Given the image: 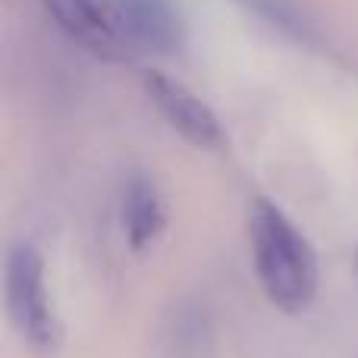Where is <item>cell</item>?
I'll return each mask as SVG.
<instances>
[{
  "instance_id": "5",
  "label": "cell",
  "mask_w": 358,
  "mask_h": 358,
  "mask_svg": "<svg viewBox=\"0 0 358 358\" xmlns=\"http://www.w3.org/2000/svg\"><path fill=\"white\" fill-rule=\"evenodd\" d=\"M117 10L136 50L170 54L182 44V22L167 0H117Z\"/></svg>"
},
{
  "instance_id": "4",
  "label": "cell",
  "mask_w": 358,
  "mask_h": 358,
  "mask_svg": "<svg viewBox=\"0 0 358 358\" xmlns=\"http://www.w3.org/2000/svg\"><path fill=\"white\" fill-rule=\"evenodd\" d=\"M145 88H148V98L155 101V107L161 110V117L185 142L198 145V148H220L223 145L220 120L182 82H173L161 73H148L145 76Z\"/></svg>"
},
{
  "instance_id": "7",
  "label": "cell",
  "mask_w": 358,
  "mask_h": 358,
  "mask_svg": "<svg viewBox=\"0 0 358 358\" xmlns=\"http://www.w3.org/2000/svg\"><path fill=\"white\" fill-rule=\"evenodd\" d=\"M355 277H358V252H355Z\"/></svg>"
},
{
  "instance_id": "3",
  "label": "cell",
  "mask_w": 358,
  "mask_h": 358,
  "mask_svg": "<svg viewBox=\"0 0 358 358\" xmlns=\"http://www.w3.org/2000/svg\"><path fill=\"white\" fill-rule=\"evenodd\" d=\"M57 25L101 60H129L136 44L126 35L117 0H41Z\"/></svg>"
},
{
  "instance_id": "2",
  "label": "cell",
  "mask_w": 358,
  "mask_h": 358,
  "mask_svg": "<svg viewBox=\"0 0 358 358\" xmlns=\"http://www.w3.org/2000/svg\"><path fill=\"white\" fill-rule=\"evenodd\" d=\"M6 308L16 330L41 352L60 343V324L44 283V258L31 245H16L6 258Z\"/></svg>"
},
{
  "instance_id": "1",
  "label": "cell",
  "mask_w": 358,
  "mask_h": 358,
  "mask_svg": "<svg viewBox=\"0 0 358 358\" xmlns=\"http://www.w3.org/2000/svg\"><path fill=\"white\" fill-rule=\"evenodd\" d=\"M248 236L267 299L289 315L308 308L317 292V258L302 229L271 198H255L248 208Z\"/></svg>"
},
{
  "instance_id": "6",
  "label": "cell",
  "mask_w": 358,
  "mask_h": 358,
  "mask_svg": "<svg viewBox=\"0 0 358 358\" xmlns=\"http://www.w3.org/2000/svg\"><path fill=\"white\" fill-rule=\"evenodd\" d=\"M167 223L164 198L148 176H132L123 189V233L132 252H145Z\"/></svg>"
}]
</instances>
